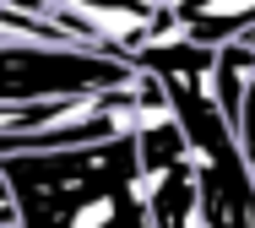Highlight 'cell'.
<instances>
[{"instance_id":"cell-1","label":"cell","mask_w":255,"mask_h":228,"mask_svg":"<svg viewBox=\"0 0 255 228\" xmlns=\"http://www.w3.org/2000/svg\"><path fill=\"white\" fill-rule=\"evenodd\" d=\"M16 228H147L136 136L0 158Z\"/></svg>"},{"instance_id":"cell-2","label":"cell","mask_w":255,"mask_h":228,"mask_svg":"<svg viewBox=\"0 0 255 228\" xmlns=\"http://www.w3.org/2000/svg\"><path fill=\"white\" fill-rule=\"evenodd\" d=\"M212 60L206 49H190L185 38H163L157 49L136 60L130 71L152 76L163 87L168 119L185 136L190 152V174H196V196H201V218L206 228H255V185L250 169L234 147L228 119L212 104Z\"/></svg>"},{"instance_id":"cell-3","label":"cell","mask_w":255,"mask_h":228,"mask_svg":"<svg viewBox=\"0 0 255 228\" xmlns=\"http://www.w3.org/2000/svg\"><path fill=\"white\" fill-rule=\"evenodd\" d=\"M130 65L93 49H49V44H0V109L22 104H65L103 98L130 87Z\"/></svg>"},{"instance_id":"cell-4","label":"cell","mask_w":255,"mask_h":228,"mask_svg":"<svg viewBox=\"0 0 255 228\" xmlns=\"http://www.w3.org/2000/svg\"><path fill=\"white\" fill-rule=\"evenodd\" d=\"M136 169L147 185V228H206L190 152L174 119H157L136 136Z\"/></svg>"},{"instance_id":"cell-5","label":"cell","mask_w":255,"mask_h":228,"mask_svg":"<svg viewBox=\"0 0 255 228\" xmlns=\"http://www.w3.org/2000/svg\"><path fill=\"white\" fill-rule=\"evenodd\" d=\"M168 16H174V38H185L190 49H206V55L239 44L255 27V5H239V0H196V5L179 0L168 5Z\"/></svg>"},{"instance_id":"cell-6","label":"cell","mask_w":255,"mask_h":228,"mask_svg":"<svg viewBox=\"0 0 255 228\" xmlns=\"http://www.w3.org/2000/svg\"><path fill=\"white\" fill-rule=\"evenodd\" d=\"M228 130H234V147H239V158L250 169V185H255V76L245 82V93H239V109L228 119Z\"/></svg>"},{"instance_id":"cell-7","label":"cell","mask_w":255,"mask_h":228,"mask_svg":"<svg viewBox=\"0 0 255 228\" xmlns=\"http://www.w3.org/2000/svg\"><path fill=\"white\" fill-rule=\"evenodd\" d=\"M0 228H16V212H11V185L0 174Z\"/></svg>"}]
</instances>
